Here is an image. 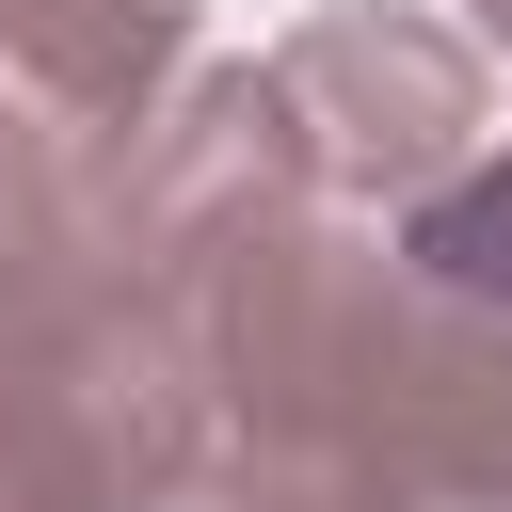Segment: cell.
Here are the masks:
<instances>
[{"label": "cell", "mask_w": 512, "mask_h": 512, "mask_svg": "<svg viewBox=\"0 0 512 512\" xmlns=\"http://www.w3.org/2000/svg\"><path fill=\"white\" fill-rule=\"evenodd\" d=\"M160 304L208 384V464L304 512H512V320L432 288L384 208L288 192Z\"/></svg>", "instance_id": "obj_1"}, {"label": "cell", "mask_w": 512, "mask_h": 512, "mask_svg": "<svg viewBox=\"0 0 512 512\" xmlns=\"http://www.w3.org/2000/svg\"><path fill=\"white\" fill-rule=\"evenodd\" d=\"M192 48V0H0V80L64 144H128Z\"/></svg>", "instance_id": "obj_4"}, {"label": "cell", "mask_w": 512, "mask_h": 512, "mask_svg": "<svg viewBox=\"0 0 512 512\" xmlns=\"http://www.w3.org/2000/svg\"><path fill=\"white\" fill-rule=\"evenodd\" d=\"M160 512H304V496H272V480H240V464H192Z\"/></svg>", "instance_id": "obj_5"}, {"label": "cell", "mask_w": 512, "mask_h": 512, "mask_svg": "<svg viewBox=\"0 0 512 512\" xmlns=\"http://www.w3.org/2000/svg\"><path fill=\"white\" fill-rule=\"evenodd\" d=\"M208 464V384L176 304L96 240L0 272V512H160Z\"/></svg>", "instance_id": "obj_2"}, {"label": "cell", "mask_w": 512, "mask_h": 512, "mask_svg": "<svg viewBox=\"0 0 512 512\" xmlns=\"http://www.w3.org/2000/svg\"><path fill=\"white\" fill-rule=\"evenodd\" d=\"M272 96H288L320 208L400 224L480 160V32H448V16H320V32L272 48Z\"/></svg>", "instance_id": "obj_3"}, {"label": "cell", "mask_w": 512, "mask_h": 512, "mask_svg": "<svg viewBox=\"0 0 512 512\" xmlns=\"http://www.w3.org/2000/svg\"><path fill=\"white\" fill-rule=\"evenodd\" d=\"M464 32H480V48H512V0H464Z\"/></svg>", "instance_id": "obj_6"}]
</instances>
